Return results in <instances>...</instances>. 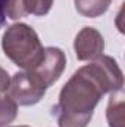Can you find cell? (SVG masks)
Masks as SVG:
<instances>
[{
    "label": "cell",
    "instance_id": "obj_9",
    "mask_svg": "<svg viewBox=\"0 0 125 127\" xmlns=\"http://www.w3.org/2000/svg\"><path fill=\"white\" fill-rule=\"evenodd\" d=\"M18 115V103L10 97L9 92H0V127H6L15 121Z\"/></svg>",
    "mask_w": 125,
    "mask_h": 127
},
{
    "label": "cell",
    "instance_id": "obj_1",
    "mask_svg": "<svg viewBox=\"0 0 125 127\" xmlns=\"http://www.w3.org/2000/svg\"><path fill=\"white\" fill-rule=\"evenodd\" d=\"M124 87L122 69L112 56L102 55L78 68L63 84L53 115L59 127H87L100 99Z\"/></svg>",
    "mask_w": 125,
    "mask_h": 127
},
{
    "label": "cell",
    "instance_id": "obj_8",
    "mask_svg": "<svg viewBox=\"0 0 125 127\" xmlns=\"http://www.w3.org/2000/svg\"><path fill=\"white\" fill-rule=\"evenodd\" d=\"M75 9L85 18H97L107 12L112 0H74Z\"/></svg>",
    "mask_w": 125,
    "mask_h": 127
},
{
    "label": "cell",
    "instance_id": "obj_5",
    "mask_svg": "<svg viewBox=\"0 0 125 127\" xmlns=\"http://www.w3.org/2000/svg\"><path fill=\"white\" fill-rule=\"evenodd\" d=\"M74 50L78 61H94L104 52V38L93 27L81 28L74 40Z\"/></svg>",
    "mask_w": 125,
    "mask_h": 127
},
{
    "label": "cell",
    "instance_id": "obj_6",
    "mask_svg": "<svg viewBox=\"0 0 125 127\" xmlns=\"http://www.w3.org/2000/svg\"><path fill=\"white\" fill-rule=\"evenodd\" d=\"M55 0H9L6 7V18L18 21L28 15L44 16L50 12Z\"/></svg>",
    "mask_w": 125,
    "mask_h": 127
},
{
    "label": "cell",
    "instance_id": "obj_7",
    "mask_svg": "<svg viewBox=\"0 0 125 127\" xmlns=\"http://www.w3.org/2000/svg\"><path fill=\"white\" fill-rule=\"evenodd\" d=\"M106 118L109 127H124V92L122 89L113 92L106 108Z\"/></svg>",
    "mask_w": 125,
    "mask_h": 127
},
{
    "label": "cell",
    "instance_id": "obj_4",
    "mask_svg": "<svg viewBox=\"0 0 125 127\" xmlns=\"http://www.w3.org/2000/svg\"><path fill=\"white\" fill-rule=\"evenodd\" d=\"M46 90L32 75L30 71H18L10 78L9 95L21 106H31L38 103Z\"/></svg>",
    "mask_w": 125,
    "mask_h": 127
},
{
    "label": "cell",
    "instance_id": "obj_11",
    "mask_svg": "<svg viewBox=\"0 0 125 127\" xmlns=\"http://www.w3.org/2000/svg\"><path fill=\"white\" fill-rule=\"evenodd\" d=\"M10 127H30V126H10Z\"/></svg>",
    "mask_w": 125,
    "mask_h": 127
},
{
    "label": "cell",
    "instance_id": "obj_2",
    "mask_svg": "<svg viewBox=\"0 0 125 127\" xmlns=\"http://www.w3.org/2000/svg\"><path fill=\"white\" fill-rule=\"evenodd\" d=\"M1 49L7 59L24 71L32 69L44 56V46L31 25L12 24L1 37Z\"/></svg>",
    "mask_w": 125,
    "mask_h": 127
},
{
    "label": "cell",
    "instance_id": "obj_3",
    "mask_svg": "<svg viewBox=\"0 0 125 127\" xmlns=\"http://www.w3.org/2000/svg\"><path fill=\"white\" fill-rule=\"evenodd\" d=\"M65 66H66L65 52L61 47L49 46V47H44L43 59L32 69H28V71L44 89H47L61 78V75L65 71Z\"/></svg>",
    "mask_w": 125,
    "mask_h": 127
},
{
    "label": "cell",
    "instance_id": "obj_10",
    "mask_svg": "<svg viewBox=\"0 0 125 127\" xmlns=\"http://www.w3.org/2000/svg\"><path fill=\"white\" fill-rule=\"evenodd\" d=\"M9 4V0H0V28H3L6 25V7Z\"/></svg>",
    "mask_w": 125,
    "mask_h": 127
}]
</instances>
